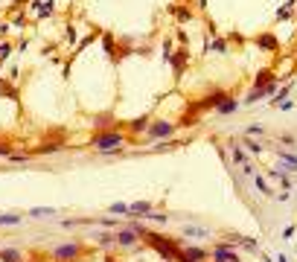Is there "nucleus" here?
<instances>
[{
  "instance_id": "obj_1",
  "label": "nucleus",
  "mask_w": 297,
  "mask_h": 262,
  "mask_svg": "<svg viewBox=\"0 0 297 262\" xmlns=\"http://www.w3.org/2000/svg\"><path fill=\"white\" fill-rule=\"evenodd\" d=\"M125 143V137L122 134H117V131H102V134H96V152H102V155H108V152H117L119 146Z\"/></svg>"
},
{
  "instance_id": "obj_2",
  "label": "nucleus",
  "mask_w": 297,
  "mask_h": 262,
  "mask_svg": "<svg viewBox=\"0 0 297 262\" xmlns=\"http://www.w3.org/2000/svg\"><path fill=\"white\" fill-rule=\"evenodd\" d=\"M146 134H149V140H169V137L175 134V125L166 122V119H160V122H149Z\"/></svg>"
},
{
  "instance_id": "obj_3",
  "label": "nucleus",
  "mask_w": 297,
  "mask_h": 262,
  "mask_svg": "<svg viewBox=\"0 0 297 262\" xmlns=\"http://www.w3.org/2000/svg\"><path fill=\"white\" fill-rule=\"evenodd\" d=\"M79 253H82V245L70 242V245H59V248H53V259H59V262H73V259H79Z\"/></svg>"
},
{
  "instance_id": "obj_4",
  "label": "nucleus",
  "mask_w": 297,
  "mask_h": 262,
  "mask_svg": "<svg viewBox=\"0 0 297 262\" xmlns=\"http://www.w3.org/2000/svg\"><path fill=\"white\" fill-rule=\"evenodd\" d=\"M137 242H140V233H137L134 227H125V230L117 233V245H122V248H131V245H137Z\"/></svg>"
},
{
  "instance_id": "obj_5",
  "label": "nucleus",
  "mask_w": 297,
  "mask_h": 262,
  "mask_svg": "<svg viewBox=\"0 0 297 262\" xmlns=\"http://www.w3.org/2000/svg\"><path fill=\"white\" fill-rule=\"evenodd\" d=\"M210 256H213V262H239L230 245H219V248H213V253H210Z\"/></svg>"
},
{
  "instance_id": "obj_6",
  "label": "nucleus",
  "mask_w": 297,
  "mask_h": 262,
  "mask_svg": "<svg viewBox=\"0 0 297 262\" xmlns=\"http://www.w3.org/2000/svg\"><path fill=\"white\" fill-rule=\"evenodd\" d=\"M236 108H239V102H236V99H230V96H222V99L216 102V111H219L222 117H227V114H233Z\"/></svg>"
},
{
  "instance_id": "obj_7",
  "label": "nucleus",
  "mask_w": 297,
  "mask_h": 262,
  "mask_svg": "<svg viewBox=\"0 0 297 262\" xmlns=\"http://www.w3.org/2000/svg\"><path fill=\"white\" fill-rule=\"evenodd\" d=\"M152 213V201H134L131 204V215H149Z\"/></svg>"
},
{
  "instance_id": "obj_8",
  "label": "nucleus",
  "mask_w": 297,
  "mask_h": 262,
  "mask_svg": "<svg viewBox=\"0 0 297 262\" xmlns=\"http://www.w3.org/2000/svg\"><path fill=\"white\" fill-rule=\"evenodd\" d=\"M187 259H192V262H204L207 259V250H201V248H187V250H181Z\"/></svg>"
},
{
  "instance_id": "obj_9",
  "label": "nucleus",
  "mask_w": 297,
  "mask_h": 262,
  "mask_svg": "<svg viewBox=\"0 0 297 262\" xmlns=\"http://www.w3.org/2000/svg\"><path fill=\"white\" fill-rule=\"evenodd\" d=\"M15 225H21V215L18 213H3L0 215V227H15Z\"/></svg>"
},
{
  "instance_id": "obj_10",
  "label": "nucleus",
  "mask_w": 297,
  "mask_h": 262,
  "mask_svg": "<svg viewBox=\"0 0 297 262\" xmlns=\"http://www.w3.org/2000/svg\"><path fill=\"white\" fill-rule=\"evenodd\" d=\"M111 215H131V204H125V201L111 204Z\"/></svg>"
},
{
  "instance_id": "obj_11",
  "label": "nucleus",
  "mask_w": 297,
  "mask_h": 262,
  "mask_svg": "<svg viewBox=\"0 0 297 262\" xmlns=\"http://www.w3.org/2000/svg\"><path fill=\"white\" fill-rule=\"evenodd\" d=\"M29 215H32V219H47V215H56V210H53V207H32Z\"/></svg>"
},
{
  "instance_id": "obj_12",
  "label": "nucleus",
  "mask_w": 297,
  "mask_h": 262,
  "mask_svg": "<svg viewBox=\"0 0 297 262\" xmlns=\"http://www.w3.org/2000/svg\"><path fill=\"white\" fill-rule=\"evenodd\" d=\"M0 259L3 262H21V253L15 248H9V250H0Z\"/></svg>"
},
{
  "instance_id": "obj_13",
  "label": "nucleus",
  "mask_w": 297,
  "mask_h": 262,
  "mask_svg": "<svg viewBox=\"0 0 297 262\" xmlns=\"http://www.w3.org/2000/svg\"><path fill=\"white\" fill-rule=\"evenodd\" d=\"M280 160H283V166H288L291 172H297V155H288V152H283V155H280Z\"/></svg>"
},
{
  "instance_id": "obj_14",
  "label": "nucleus",
  "mask_w": 297,
  "mask_h": 262,
  "mask_svg": "<svg viewBox=\"0 0 297 262\" xmlns=\"http://www.w3.org/2000/svg\"><path fill=\"white\" fill-rule=\"evenodd\" d=\"M271 82H274V76H271V73H265V70L257 76V88H274Z\"/></svg>"
},
{
  "instance_id": "obj_15",
  "label": "nucleus",
  "mask_w": 297,
  "mask_h": 262,
  "mask_svg": "<svg viewBox=\"0 0 297 262\" xmlns=\"http://www.w3.org/2000/svg\"><path fill=\"white\" fill-rule=\"evenodd\" d=\"M53 9H56V3H53V0H44V3L38 6V18H50Z\"/></svg>"
},
{
  "instance_id": "obj_16",
  "label": "nucleus",
  "mask_w": 297,
  "mask_h": 262,
  "mask_svg": "<svg viewBox=\"0 0 297 262\" xmlns=\"http://www.w3.org/2000/svg\"><path fill=\"white\" fill-rule=\"evenodd\" d=\"M233 160H236L239 166H245V163H248V155H245V149H242V146H233Z\"/></svg>"
},
{
  "instance_id": "obj_17",
  "label": "nucleus",
  "mask_w": 297,
  "mask_h": 262,
  "mask_svg": "<svg viewBox=\"0 0 297 262\" xmlns=\"http://www.w3.org/2000/svg\"><path fill=\"white\" fill-rule=\"evenodd\" d=\"M99 245H102V248H111V245H117V236H111V233H99Z\"/></svg>"
},
{
  "instance_id": "obj_18",
  "label": "nucleus",
  "mask_w": 297,
  "mask_h": 262,
  "mask_svg": "<svg viewBox=\"0 0 297 262\" xmlns=\"http://www.w3.org/2000/svg\"><path fill=\"white\" fill-rule=\"evenodd\" d=\"M260 47H262V50H277V41H274V35H260Z\"/></svg>"
},
{
  "instance_id": "obj_19",
  "label": "nucleus",
  "mask_w": 297,
  "mask_h": 262,
  "mask_svg": "<svg viewBox=\"0 0 297 262\" xmlns=\"http://www.w3.org/2000/svg\"><path fill=\"white\" fill-rule=\"evenodd\" d=\"M236 242H239V245H245L248 250H257V242H253V239H248V236H236Z\"/></svg>"
},
{
  "instance_id": "obj_20",
  "label": "nucleus",
  "mask_w": 297,
  "mask_h": 262,
  "mask_svg": "<svg viewBox=\"0 0 297 262\" xmlns=\"http://www.w3.org/2000/svg\"><path fill=\"white\" fill-rule=\"evenodd\" d=\"M184 233H187V236H207V230H204V227H187V230H184Z\"/></svg>"
},
{
  "instance_id": "obj_21",
  "label": "nucleus",
  "mask_w": 297,
  "mask_h": 262,
  "mask_svg": "<svg viewBox=\"0 0 297 262\" xmlns=\"http://www.w3.org/2000/svg\"><path fill=\"white\" fill-rule=\"evenodd\" d=\"M131 128H134V131H143V128H149V119H146V117L134 119V122H131Z\"/></svg>"
},
{
  "instance_id": "obj_22",
  "label": "nucleus",
  "mask_w": 297,
  "mask_h": 262,
  "mask_svg": "<svg viewBox=\"0 0 297 262\" xmlns=\"http://www.w3.org/2000/svg\"><path fill=\"white\" fill-rule=\"evenodd\" d=\"M288 15H291V3H288V6H283V9H280V12H277V21H285V18H288Z\"/></svg>"
},
{
  "instance_id": "obj_23",
  "label": "nucleus",
  "mask_w": 297,
  "mask_h": 262,
  "mask_svg": "<svg viewBox=\"0 0 297 262\" xmlns=\"http://www.w3.org/2000/svg\"><path fill=\"white\" fill-rule=\"evenodd\" d=\"M253 184H257V190H260V192H265V195H271V190H268V184H265L262 178H257Z\"/></svg>"
},
{
  "instance_id": "obj_24",
  "label": "nucleus",
  "mask_w": 297,
  "mask_h": 262,
  "mask_svg": "<svg viewBox=\"0 0 297 262\" xmlns=\"http://www.w3.org/2000/svg\"><path fill=\"white\" fill-rule=\"evenodd\" d=\"M265 131H262V125H250L248 128V137H262Z\"/></svg>"
},
{
  "instance_id": "obj_25",
  "label": "nucleus",
  "mask_w": 297,
  "mask_h": 262,
  "mask_svg": "<svg viewBox=\"0 0 297 262\" xmlns=\"http://www.w3.org/2000/svg\"><path fill=\"white\" fill-rule=\"evenodd\" d=\"M288 88H291V84H288ZM288 88H283V91H277V94L271 96L274 102H280V99H283V96H288Z\"/></svg>"
},
{
  "instance_id": "obj_26",
  "label": "nucleus",
  "mask_w": 297,
  "mask_h": 262,
  "mask_svg": "<svg viewBox=\"0 0 297 262\" xmlns=\"http://www.w3.org/2000/svg\"><path fill=\"white\" fill-rule=\"evenodd\" d=\"M149 219H152V222H166V215H163V213H155V210L149 213Z\"/></svg>"
},
{
  "instance_id": "obj_27",
  "label": "nucleus",
  "mask_w": 297,
  "mask_h": 262,
  "mask_svg": "<svg viewBox=\"0 0 297 262\" xmlns=\"http://www.w3.org/2000/svg\"><path fill=\"white\" fill-rule=\"evenodd\" d=\"M117 225H119L117 219H102V227H117Z\"/></svg>"
},
{
  "instance_id": "obj_28",
  "label": "nucleus",
  "mask_w": 297,
  "mask_h": 262,
  "mask_svg": "<svg viewBox=\"0 0 297 262\" xmlns=\"http://www.w3.org/2000/svg\"><path fill=\"white\" fill-rule=\"evenodd\" d=\"M245 146H248V149H253V152H262V146L253 143V140H245Z\"/></svg>"
},
{
  "instance_id": "obj_29",
  "label": "nucleus",
  "mask_w": 297,
  "mask_h": 262,
  "mask_svg": "<svg viewBox=\"0 0 297 262\" xmlns=\"http://www.w3.org/2000/svg\"><path fill=\"white\" fill-rule=\"evenodd\" d=\"M178 262H192V259H187V256H184V253H181V256H178Z\"/></svg>"
},
{
  "instance_id": "obj_30",
  "label": "nucleus",
  "mask_w": 297,
  "mask_h": 262,
  "mask_svg": "<svg viewBox=\"0 0 297 262\" xmlns=\"http://www.w3.org/2000/svg\"><path fill=\"white\" fill-rule=\"evenodd\" d=\"M265 262H274V259H271V256H265Z\"/></svg>"
}]
</instances>
